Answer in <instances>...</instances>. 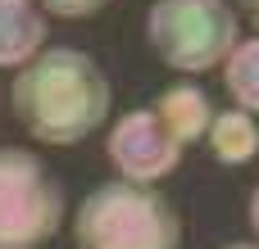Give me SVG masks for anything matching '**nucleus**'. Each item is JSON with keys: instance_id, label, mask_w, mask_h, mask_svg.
Masks as SVG:
<instances>
[{"instance_id": "f257e3e1", "label": "nucleus", "mask_w": 259, "mask_h": 249, "mask_svg": "<svg viewBox=\"0 0 259 249\" xmlns=\"http://www.w3.org/2000/svg\"><path fill=\"white\" fill-rule=\"evenodd\" d=\"M18 127L41 145H77L109 122V77L87 50L50 45L14 73L9 91Z\"/></svg>"}, {"instance_id": "f03ea898", "label": "nucleus", "mask_w": 259, "mask_h": 249, "mask_svg": "<svg viewBox=\"0 0 259 249\" xmlns=\"http://www.w3.org/2000/svg\"><path fill=\"white\" fill-rule=\"evenodd\" d=\"M68 236L73 249H182V218L155 186L114 177L73 209Z\"/></svg>"}, {"instance_id": "7ed1b4c3", "label": "nucleus", "mask_w": 259, "mask_h": 249, "mask_svg": "<svg viewBox=\"0 0 259 249\" xmlns=\"http://www.w3.org/2000/svg\"><path fill=\"white\" fill-rule=\"evenodd\" d=\"M241 41L228 0H155L146 9V45L178 73H209Z\"/></svg>"}, {"instance_id": "20e7f679", "label": "nucleus", "mask_w": 259, "mask_h": 249, "mask_svg": "<svg viewBox=\"0 0 259 249\" xmlns=\"http://www.w3.org/2000/svg\"><path fill=\"white\" fill-rule=\"evenodd\" d=\"M64 227V186L18 145H0V249H41Z\"/></svg>"}, {"instance_id": "39448f33", "label": "nucleus", "mask_w": 259, "mask_h": 249, "mask_svg": "<svg viewBox=\"0 0 259 249\" xmlns=\"http://www.w3.org/2000/svg\"><path fill=\"white\" fill-rule=\"evenodd\" d=\"M105 159L114 163V172L123 181H137V186H150L168 172H178L182 163V145L164 132V122L150 113V109H132L123 113L109 136H105Z\"/></svg>"}, {"instance_id": "423d86ee", "label": "nucleus", "mask_w": 259, "mask_h": 249, "mask_svg": "<svg viewBox=\"0 0 259 249\" xmlns=\"http://www.w3.org/2000/svg\"><path fill=\"white\" fill-rule=\"evenodd\" d=\"M46 50V14L32 0H0V68H23Z\"/></svg>"}, {"instance_id": "0eeeda50", "label": "nucleus", "mask_w": 259, "mask_h": 249, "mask_svg": "<svg viewBox=\"0 0 259 249\" xmlns=\"http://www.w3.org/2000/svg\"><path fill=\"white\" fill-rule=\"evenodd\" d=\"M150 113L164 122V132H168L178 145H191V141H200V136L209 132L214 104H209V95H205L200 86L178 82V86H168V91L150 104Z\"/></svg>"}, {"instance_id": "6e6552de", "label": "nucleus", "mask_w": 259, "mask_h": 249, "mask_svg": "<svg viewBox=\"0 0 259 249\" xmlns=\"http://www.w3.org/2000/svg\"><path fill=\"white\" fill-rule=\"evenodd\" d=\"M205 136H209L214 159L228 163V168H241V163H250L259 154V122H255V113H246V109H223V113H214Z\"/></svg>"}, {"instance_id": "1a4fd4ad", "label": "nucleus", "mask_w": 259, "mask_h": 249, "mask_svg": "<svg viewBox=\"0 0 259 249\" xmlns=\"http://www.w3.org/2000/svg\"><path fill=\"white\" fill-rule=\"evenodd\" d=\"M219 68H223V86H228V95L237 100V109L259 113V36L237 41Z\"/></svg>"}, {"instance_id": "9d476101", "label": "nucleus", "mask_w": 259, "mask_h": 249, "mask_svg": "<svg viewBox=\"0 0 259 249\" xmlns=\"http://www.w3.org/2000/svg\"><path fill=\"white\" fill-rule=\"evenodd\" d=\"M41 14H50V18H91V14H100L109 0H32Z\"/></svg>"}, {"instance_id": "9b49d317", "label": "nucleus", "mask_w": 259, "mask_h": 249, "mask_svg": "<svg viewBox=\"0 0 259 249\" xmlns=\"http://www.w3.org/2000/svg\"><path fill=\"white\" fill-rule=\"evenodd\" d=\"M246 218H250V231H255V245H259V186L250 191V204H246Z\"/></svg>"}, {"instance_id": "f8f14e48", "label": "nucleus", "mask_w": 259, "mask_h": 249, "mask_svg": "<svg viewBox=\"0 0 259 249\" xmlns=\"http://www.w3.org/2000/svg\"><path fill=\"white\" fill-rule=\"evenodd\" d=\"M237 9H241V14L255 23V32H259V0H237Z\"/></svg>"}, {"instance_id": "ddd939ff", "label": "nucleus", "mask_w": 259, "mask_h": 249, "mask_svg": "<svg viewBox=\"0 0 259 249\" xmlns=\"http://www.w3.org/2000/svg\"><path fill=\"white\" fill-rule=\"evenodd\" d=\"M223 249H259V245H223Z\"/></svg>"}]
</instances>
